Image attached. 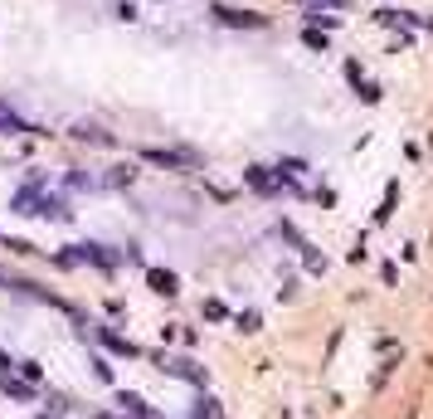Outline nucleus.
I'll list each match as a JSON object with an SVG mask.
<instances>
[{
    "instance_id": "obj_11",
    "label": "nucleus",
    "mask_w": 433,
    "mask_h": 419,
    "mask_svg": "<svg viewBox=\"0 0 433 419\" xmlns=\"http://www.w3.org/2000/svg\"><path fill=\"white\" fill-rule=\"evenodd\" d=\"M25 132H34V127H29L25 117H20V112L0 98V137H25Z\"/></svg>"
},
{
    "instance_id": "obj_7",
    "label": "nucleus",
    "mask_w": 433,
    "mask_h": 419,
    "mask_svg": "<svg viewBox=\"0 0 433 419\" xmlns=\"http://www.w3.org/2000/svg\"><path fill=\"white\" fill-rule=\"evenodd\" d=\"M161 370L175 380H190V385H205V365L190 361V356H161Z\"/></svg>"
},
{
    "instance_id": "obj_14",
    "label": "nucleus",
    "mask_w": 433,
    "mask_h": 419,
    "mask_svg": "<svg viewBox=\"0 0 433 419\" xmlns=\"http://www.w3.org/2000/svg\"><path fill=\"white\" fill-rule=\"evenodd\" d=\"M73 137H78V141H93V146H117V137L103 132L98 122H78V127H73Z\"/></svg>"
},
{
    "instance_id": "obj_3",
    "label": "nucleus",
    "mask_w": 433,
    "mask_h": 419,
    "mask_svg": "<svg viewBox=\"0 0 433 419\" xmlns=\"http://www.w3.org/2000/svg\"><path fill=\"white\" fill-rule=\"evenodd\" d=\"M73 263H93V268H117L122 258H117V249H108V244H98V239H83V244H73V253H68Z\"/></svg>"
},
{
    "instance_id": "obj_5",
    "label": "nucleus",
    "mask_w": 433,
    "mask_h": 419,
    "mask_svg": "<svg viewBox=\"0 0 433 419\" xmlns=\"http://www.w3.org/2000/svg\"><path fill=\"white\" fill-rule=\"evenodd\" d=\"M136 156H141V161H151V166H165V171H185V166H195V151H165V146H141Z\"/></svg>"
},
{
    "instance_id": "obj_21",
    "label": "nucleus",
    "mask_w": 433,
    "mask_h": 419,
    "mask_svg": "<svg viewBox=\"0 0 433 419\" xmlns=\"http://www.w3.org/2000/svg\"><path fill=\"white\" fill-rule=\"evenodd\" d=\"M93 419H122V415H93Z\"/></svg>"
},
{
    "instance_id": "obj_8",
    "label": "nucleus",
    "mask_w": 433,
    "mask_h": 419,
    "mask_svg": "<svg viewBox=\"0 0 433 419\" xmlns=\"http://www.w3.org/2000/svg\"><path fill=\"white\" fill-rule=\"evenodd\" d=\"M346 79H351V88L365 98V103H379V84L365 74V69H360V64H355V59H346Z\"/></svg>"
},
{
    "instance_id": "obj_22",
    "label": "nucleus",
    "mask_w": 433,
    "mask_h": 419,
    "mask_svg": "<svg viewBox=\"0 0 433 419\" xmlns=\"http://www.w3.org/2000/svg\"><path fill=\"white\" fill-rule=\"evenodd\" d=\"M424 25H429V29H433V15H429V20H424Z\"/></svg>"
},
{
    "instance_id": "obj_24",
    "label": "nucleus",
    "mask_w": 433,
    "mask_h": 419,
    "mask_svg": "<svg viewBox=\"0 0 433 419\" xmlns=\"http://www.w3.org/2000/svg\"><path fill=\"white\" fill-rule=\"evenodd\" d=\"M39 419H49V415H39Z\"/></svg>"
},
{
    "instance_id": "obj_9",
    "label": "nucleus",
    "mask_w": 433,
    "mask_h": 419,
    "mask_svg": "<svg viewBox=\"0 0 433 419\" xmlns=\"http://www.w3.org/2000/svg\"><path fill=\"white\" fill-rule=\"evenodd\" d=\"M117 410H122V419H161L136 390H117Z\"/></svg>"
},
{
    "instance_id": "obj_13",
    "label": "nucleus",
    "mask_w": 433,
    "mask_h": 419,
    "mask_svg": "<svg viewBox=\"0 0 433 419\" xmlns=\"http://www.w3.org/2000/svg\"><path fill=\"white\" fill-rule=\"evenodd\" d=\"M146 283H151V293H161V298H175V293H180V278H175L170 268H146Z\"/></svg>"
},
{
    "instance_id": "obj_6",
    "label": "nucleus",
    "mask_w": 433,
    "mask_h": 419,
    "mask_svg": "<svg viewBox=\"0 0 433 419\" xmlns=\"http://www.w3.org/2000/svg\"><path fill=\"white\" fill-rule=\"evenodd\" d=\"M219 25L229 29H268V15H258V10H234V5H215Z\"/></svg>"
},
{
    "instance_id": "obj_17",
    "label": "nucleus",
    "mask_w": 433,
    "mask_h": 419,
    "mask_svg": "<svg viewBox=\"0 0 433 419\" xmlns=\"http://www.w3.org/2000/svg\"><path fill=\"white\" fill-rule=\"evenodd\" d=\"M15 370H20V380H29V385L44 380V365H39V361H15Z\"/></svg>"
},
{
    "instance_id": "obj_12",
    "label": "nucleus",
    "mask_w": 433,
    "mask_h": 419,
    "mask_svg": "<svg viewBox=\"0 0 433 419\" xmlns=\"http://www.w3.org/2000/svg\"><path fill=\"white\" fill-rule=\"evenodd\" d=\"M0 390L10 395V400H20V405H29V400H39V390H34L29 380H20L15 370H10V375H0Z\"/></svg>"
},
{
    "instance_id": "obj_15",
    "label": "nucleus",
    "mask_w": 433,
    "mask_h": 419,
    "mask_svg": "<svg viewBox=\"0 0 433 419\" xmlns=\"http://www.w3.org/2000/svg\"><path fill=\"white\" fill-rule=\"evenodd\" d=\"M190 419H224V410H219V400L215 395H195V405H190Z\"/></svg>"
},
{
    "instance_id": "obj_19",
    "label": "nucleus",
    "mask_w": 433,
    "mask_h": 419,
    "mask_svg": "<svg viewBox=\"0 0 433 419\" xmlns=\"http://www.w3.org/2000/svg\"><path fill=\"white\" fill-rule=\"evenodd\" d=\"M93 370H98V380H112V365L103 356H93Z\"/></svg>"
},
{
    "instance_id": "obj_2",
    "label": "nucleus",
    "mask_w": 433,
    "mask_h": 419,
    "mask_svg": "<svg viewBox=\"0 0 433 419\" xmlns=\"http://www.w3.org/2000/svg\"><path fill=\"white\" fill-rule=\"evenodd\" d=\"M73 332H78L83 341H88V336H93V341H103L112 356H127V361H136V356H141V346H136V341L117 336L112 327H103V322H88V317H78V322H73Z\"/></svg>"
},
{
    "instance_id": "obj_18",
    "label": "nucleus",
    "mask_w": 433,
    "mask_h": 419,
    "mask_svg": "<svg viewBox=\"0 0 433 419\" xmlns=\"http://www.w3.org/2000/svg\"><path fill=\"white\" fill-rule=\"evenodd\" d=\"M234 327H239V332H258V327H263V317L248 308V312H239V317H234Z\"/></svg>"
},
{
    "instance_id": "obj_20",
    "label": "nucleus",
    "mask_w": 433,
    "mask_h": 419,
    "mask_svg": "<svg viewBox=\"0 0 433 419\" xmlns=\"http://www.w3.org/2000/svg\"><path fill=\"white\" fill-rule=\"evenodd\" d=\"M10 370H15V361H10V356L0 351V375H10Z\"/></svg>"
},
{
    "instance_id": "obj_23",
    "label": "nucleus",
    "mask_w": 433,
    "mask_h": 419,
    "mask_svg": "<svg viewBox=\"0 0 433 419\" xmlns=\"http://www.w3.org/2000/svg\"><path fill=\"white\" fill-rule=\"evenodd\" d=\"M331 5H341V0H331Z\"/></svg>"
},
{
    "instance_id": "obj_4",
    "label": "nucleus",
    "mask_w": 433,
    "mask_h": 419,
    "mask_svg": "<svg viewBox=\"0 0 433 419\" xmlns=\"http://www.w3.org/2000/svg\"><path fill=\"white\" fill-rule=\"evenodd\" d=\"M277 234H282V239H287V244H292V249L307 258V268H312V273H326V258H317V249L302 239V229H297L292 220H277Z\"/></svg>"
},
{
    "instance_id": "obj_16",
    "label": "nucleus",
    "mask_w": 433,
    "mask_h": 419,
    "mask_svg": "<svg viewBox=\"0 0 433 419\" xmlns=\"http://www.w3.org/2000/svg\"><path fill=\"white\" fill-rule=\"evenodd\" d=\"M302 44H307V49H322V54L331 49V39H326V34H322L317 25H307V29H302Z\"/></svg>"
},
{
    "instance_id": "obj_10",
    "label": "nucleus",
    "mask_w": 433,
    "mask_h": 419,
    "mask_svg": "<svg viewBox=\"0 0 433 419\" xmlns=\"http://www.w3.org/2000/svg\"><path fill=\"white\" fill-rule=\"evenodd\" d=\"M244 181L258 191V196H282V186H277V176H272L268 166H248L244 171Z\"/></svg>"
},
{
    "instance_id": "obj_1",
    "label": "nucleus",
    "mask_w": 433,
    "mask_h": 419,
    "mask_svg": "<svg viewBox=\"0 0 433 419\" xmlns=\"http://www.w3.org/2000/svg\"><path fill=\"white\" fill-rule=\"evenodd\" d=\"M15 215H39V220H73L63 196H39V186H25L15 196Z\"/></svg>"
}]
</instances>
